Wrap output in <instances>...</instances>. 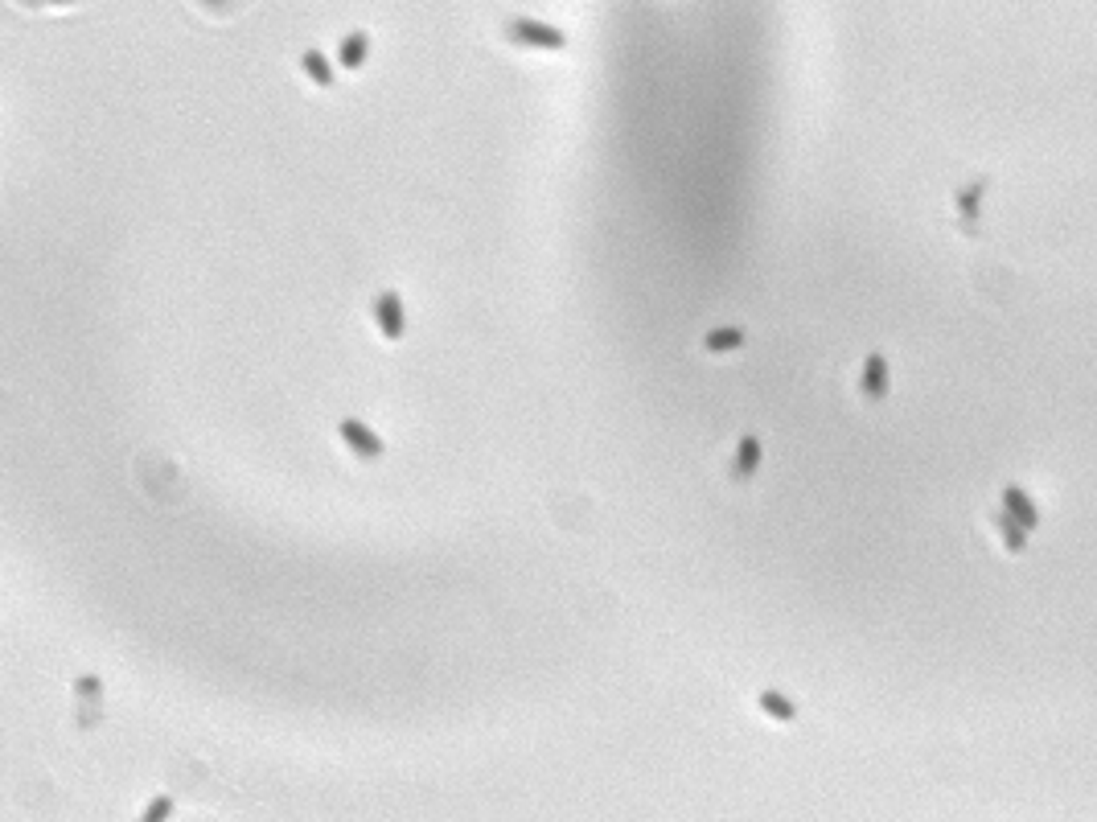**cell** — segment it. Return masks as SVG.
Listing matches in <instances>:
<instances>
[{
	"mask_svg": "<svg viewBox=\"0 0 1097 822\" xmlns=\"http://www.w3.org/2000/svg\"><path fill=\"white\" fill-rule=\"evenodd\" d=\"M506 38L514 46H527V50H568V33L547 25V21H535V17H510Z\"/></svg>",
	"mask_w": 1097,
	"mask_h": 822,
	"instance_id": "6da1fadb",
	"label": "cell"
},
{
	"mask_svg": "<svg viewBox=\"0 0 1097 822\" xmlns=\"http://www.w3.org/2000/svg\"><path fill=\"white\" fill-rule=\"evenodd\" d=\"M370 317H375L378 334L386 337V342H399V337L407 334V313H403V296L395 292V288H386V292L375 296V305H370Z\"/></svg>",
	"mask_w": 1097,
	"mask_h": 822,
	"instance_id": "7a4b0ae2",
	"label": "cell"
},
{
	"mask_svg": "<svg viewBox=\"0 0 1097 822\" xmlns=\"http://www.w3.org/2000/svg\"><path fill=\"white\" fill-rule=\"evenodd\" d=\"M337 436H342V445H346L354 457H362V461H378L386 453L383 436H378L375 428H366L362 419H342V424H337Z\"/></svg>",
	"mask_w": 1097,
	"mask_h": 822,
	"instance_id": "3957f363",
	"label": "cell"
},
{
	"mask_svg": "<svg viewBox=\"0 0 1097 822\" xmlns=\"http://www.w3.org/2000/svg\"><path fill=\"white\" fill-rule=\"evenodd\" d=\"M999 510H1007V514L1016 518L1024 530H1036L1040 527V510H1036V497L1024 494L1019 486H1003V494H999Z\"/></svg>",
	"mask_w": 1097,
	"mask_h": 822,
	"instance_id": "277c9868",
	"label": "cell"
},
{
	"mask_svg": "<svg viewBox=\"0 0 1097 822\" xmlns=\"http://www.w3.org/2000/svg\"><path fill=\"white\" fill-rule=\"evenodd\" d=\"M888 386H892V370H888V358L884 354H867L864 358V370H859V391H864V399H884Z\"/></svg>",
	"mask_w": 1097,
	"mask_h": 822,
	"instance_id": "5b68a950",
	"label": "cell"
},
{
	"mask_svg": "<svg viewBox=\"0 0 1097 822\" xmlns=\"http://www.w3.org/2000/svg\"><path fill=\"white\" fill-rule=\"evenodd\" d=\"M756 469H761V440L748 432V436H740V445H736V457H731V478L748 481Z\"/></svg>",
	"mask_w": 1097,
	"mask_h": 822,
	"instance_id": "8992f818",
	"label": "cell"
},
{
	"mask_svg": "<svg viewBox=\"0 0 1097 822\" xmlns=\"http://www.w3.org/2000/svg\"><path fill=\"white\" fill-rule=\"evenodd\" d=\"M991 527L999 530V538H1003V547L1007 551H1024V543H1027V530L1019 527L1016 518L1007 514V510H991Z\"/></svg>",
	"mask_w": 1097,
	"mask_h": 822,
	"instance_id": "52a82bcc",
	"label": "cell"
},
{
	"mask_svg": "<svg viewBox=\"0 0 1097 822\" xmlns=\"http://www.w3.org/2000/svg\"><path fill=\"white\" fill-rule=\"evenodd\" d=\"M366 54H370V38L366 33H350V38H342V46H337V62L346 66V71H358L366 62Z\"/></svg>",
	"mask_w": 1097,
	"mask_h": 822,
	"instance_id": "ba28073f",
	"label": "cell"
},
{
	"mask_svg": "<svg viewBox=\"0 0 1097 822\" xmlns=\"http://www.w3.org/2000/svg\"><path fill=\"white\" fill-rule=\"evenodd\" d=\"M744 345V329L740 326H720L703 337V350L707 354H728V350H740Z\"/></svg>",
	"mask_w": 1097,
	"mask_h": 822,
	"instance_id": "9c48e42d",
	"label": "cell"
},
{
	"mask_svg": "<svg viewBox=\"0 0 1097 822\" xmlns=\"http://www.w3.org/2000/svg\"><path fill=\"white\" fill-rule=\"evenodd\" d=\"M300 71H305L316 87H333V66H329V58L321 50H305V54H300Z\"/></svg>",
	"mask_w": 1097,
	"mask_h": 822,
	"instance_id": "30bf717a",
	"label": "cell"
},
{
	"mask_svg": "<svg viewBox=\"0 0 1097 822\" xmlns=\"http://www.w3.org/2000/svg\"><path fill=\"white\" fill-rule=\"evenodd\" d=\"M756 708H761L764 716H772V720H793V716H797L793 699H785V695H777V691H761V695H756Z\"/></svg>",
	"mask_w": 1097,
	"mask_h": 822,
	"instance_id": "8fae6325",
	"label": "cell"
},
{
	"mask_svg": "<svg viewBox=\"0 0 1097 822\" xmlns=\"http://www.w3.org/2000/svg\"><path fill=\"white\" fill-rule=\"evenodd\" d=\"M983 190H986V182H970L962 193H958V210L966 214V218H975L978 214V198H983Z\"/></svg>",
	"mask_w": 1097,
	"mask_h": 822,
	"instance_id": "7c38bea8",
	"label": "cell"
},
{
	"mask_svg": "<svg viewBox=\"0 0 1097 822\" xmlns=\"http://www.w3.org/2000/svg\"><path fill=\"white\" fill-rule=\"evenodd\" d=\"M169 814H173V798H165V793H161V798H153V802H148V810H144L136 822H169Z\"/></svg>",
	"mask_w": 1097,
	"mask_h": 822,
	"instance_id": "4fadbf2b",
	"label": "cell"
}]
</instances>
